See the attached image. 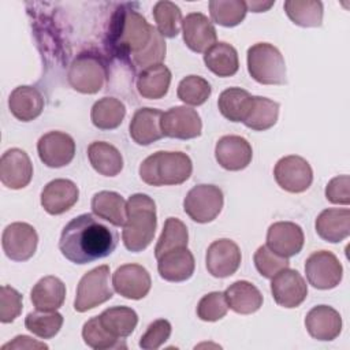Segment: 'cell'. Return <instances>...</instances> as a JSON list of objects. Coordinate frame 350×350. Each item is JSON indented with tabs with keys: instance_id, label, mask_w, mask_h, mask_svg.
<instances>
[{
	"instance_id": "13",
	"label": "cell",
	"mask_w": 350,
	"mask_h": 350,
	"mask_svg": "<svg viewBox=\"0 0 350 350\" xmlns=\"http://www.w3.org/2000/svg\"><path fill=\"white\" fill-rule=\"evenodd\" d=\"M241 260L242 256L239 246L228 238H221L213 241L208 246L205 265L212 276L223 279L234 275L238 271Z\"/></svg>"
},
{
	"instance_id": "4",
	"label": "cell",
	"mask_w": 350,
	"mask_h": 350,
	"mask_svg": "<svg viewBox=\"0 0 350 350\" xmlns=\"http://www.w3.org/2000/svg\"><path fill=\"white\" fill-rule=\"evenodd\" d=\"M191 172V159L183 152L159 150L139 165V178L150 186L180 185L190 178Z\"/></svg>"
},
{
	"instance_id": "1",
	"label": "cell",
	"mask_w": 350,
	"mask_h": 350,
	"mask_svg": "<svg viewBox=\"0 0 350 350\" xmlns=\"http://www.w3.org/2000/svg\"><path fill=\"white\" fill-rule=\"evenodd\" d=\"M107 45L115 56L139 72L163 63L167 51L164 37L130 4H123L113 12Z\"/></svg>"
},
{
	"instance_id": "24",
	"label": "cell",
	"mask_w": 350,
	"mask_h": 350,
	"mask_svg": "<svg viewBox=\"0 0 350 350\" xmlns=\"http://www.w3.org/2000/svg\"><path fill=\"white\" fill-rule=\"evenodd\" d=\"M163 112L156 108H139L134 112L129 133L131 139L138 145H150L163 138L161 131Z\"/></svg>"
},
{
	"instance_id": "16",
	"label": "cell",
	"mask_w": 350,
	"mask_h": 350,
	"mask_svg": "<svg viewBox=\"0 0 350 350\" xmlns=\"http://www.w3.org/2000/svg\"><path fill=\"white\" fill-rule=\"evenodd\" d=\"M33 178V164L29 154L19 149L5 150L0 159V180L12 190L26 187Z\"/></svg>"
},
{
	"instance_id": "42",
	"label": "cell",
	"mask_w": 350,
	"mask_h": 350,
	"mask_svg": "<svg viewBox=\"0 0 350 350\" xmlns=\"http://www.w3.org/2000/svg\"><path fill=\"white\" fill-rule=\"evenodd\" d=\"M83 342L94 350H108V349H126L124 339H118L112 336L100 323L98 316L92 317L83 324L82 328Z\"/></svg>"
},
{
	"instance_id": "47",
	"label": "cell",
	"mask_w": 350,
	"mask_h": 350,
	"mask_svg": "<svg viewBox=\"0 0 350 350\" xmlns=\"http://www.w3.org/2000/svg\"><path fill=\"white\" fill-rule=\"evenodd\" d=\"M171 335V324L165 319H159L150 323L145 334L139 339V347L144 350H156L168 340Z\"/></svg>"
},
{
	"instance_id": "45",
	"label": "cell",
	"mask_w": 350,
	"mask_h": 350,
	"mask_svg": "<svg viewBox=\"0 0 350 350\" xmlns=\"http://www.w3.org/2000/svg\"><path fill=\"white\" fill-rule=\"evenodd\" d=\"M228 304L224 293L212 291L204 295L197 305V316L202 321H217L227 314Z\"/></svg>"
},
{
	"instance_id": "44",
	"label": "cell",
	"mask_w": 350,
	"mask_h": 350,
	"mask_svg": "<svg viewBox=\"0 0 350 350\" xmlns=\"http://www.w3.org/2000/svg\"><path fill=\"white\" fill-rule=\"evenodd\" d=\"M253 260L258 273L267 279H272L279 271L288 268L290 265L288 258L273 253L267 245H262L256 250Z\"/></svg>"
},
{
	"instance_id": "30",
	"label": "cell",
	"mask_w": 350,
	"mask_h": 350,
	"mask_svg": "<svg viewBox=\"0 0 350 350\" xmlns=\"http://www.w3.org/2000/svg\"><path fill=\"white\" fill-rule=\"evenodd\" d=\"M171 71L163 63L142 70L137 78V90L144 98L159 100L170 89Z\"/></svg>"
},
{
	"instance_id": "48",
	"label": "cell",
	"mask_w": 350,
	"mask_h": 350,
	"mask_svg": "<svg viewBox=\"0 0 350 350\" xmlns=\"http://www.w3.org/2000/svg\"><path fill=\"white\" fill-rule=\"evenodd\" d=\"M350 178L349 175H339L332 178L325 187V198L332 204H350Z\"/></svg>"
},
{
	"instance_id": "12",
	"label": "cell",
	"mask_w": 350,
	"mask_h": 350,
	"mask_svg": "<svg viewBox=\"0 0 350 350\" xmlns=\"http://www.w3.org/2000/svg\"><path fill=\"white\" fill-rule=\"evenodd\" d=\"M202 122L196 109L176 105L163 112L161 131L164 137L176 139H191L201 135Z\"/></svg>"
},
{
	"instance_id": "41",
	"label": "cell",
	"mask_w": 350,
	"mask_h": 350,
	"mask_svg": "<svg viewBox=\"0 0 350 350\" xmlns=\"http://www.w3.org/2000/svg\"><path fill=\"white\" fill-rule=\"evenodd\" d=\"M209 12L215 23L234 27L245 19L247 8L246 3L241 0H212L209 1Z\"/></svg>"
},
{
	"instance_id": "23",
	"label": "cell",
	"mask_w": 350,
	"mask_h": 350,
	"mask_svg": "<svg viewBox=\"0 0 350 350\" xmlns=\"http://www.w3.org/2000/svg\"><path fill=\"white\" fill-rule=\"evenodd\" d=\"M196 261L187 247L172 249L157 258V271L167 282H185L194 273Z\"/></svg>"
},
{
	"instance_id": "28",
	"label": "cell",
	"mask_w": 350,
	"mask_h": 350,
	"mask_svg": "<svg viewBox=\"0 0 350 350\" xmlns=\"http://www.w3.org/2000/svg\"><path fill=\"white\" fill-rule=\"evenodd\" d=\"M90 206L97 217L116 227L124 226L127 219V201L119 193L108 190L98 191L93 196Z\"/></svg>"
},
{
	"instance_id": "17",
	"label": "cell",
	"mask_w": 350,
	"mask_h": 350,
	"mask_svg": "<svg viewBox=\"0 0 350 350\" xmlns=\"http://www.w3.org/2000/svg\"><path fill=\"white\" fill-rule=\"evenodd\" d=\"M112 286L118 294L127 299H141L148 295L152 280L149 272L142 265L124 264L113 272Z\"/></svg>"
},
{
	"instance_id": "25",
	"label": "cell",
	"mask_w": 350,
	"mask_h": 350,
	"mask_svg": "<svg viewBox=\"0 0 350 350\" xmlns=\"http://www.w3.org/2000/svg\"><path fill=\"white\" fill-rule=\"evenodd\" d=\"M317 235L331 243L346 239L350 234V211L347 208L324 209L316 219Z\"/></svg>"
},
{
	"instance_id": "37",
	"label": "cell",
	"mask_w": 350,
	"mask_h": 350,
	"mask_svg": "<svg viewBox=\"0 0 350 350\" xmlns=\"http://www.w3.org/2000/svg\"><path fill=\"white\" fill-rule=\"evenodd\" d=\"M290 21L302 27H319L323 23V3L317 0H287L283 4Z\"/></svg>"
},
{
	"instance_id": "3",
	"label": "cell",
	"mask_w": 350,
	"mask_h": 350,
	"mask_svg": "<svg viewBox=\"0 0 350 350\" xmlns=\"http://www.w3.org/2000/svg\"><path fill=\"white\" fill-rule=\"evenodd\" d=\"M157 227L156 204L148 196L137 193L127 200V219L123 226L122 239L127 250L138 253L153 241Z\"/></svg>"
},
{
	"instance_id": "18",
	"label": "cell",
	"mask_w": 350,
	"mask_h": 350,
	"mask_svg": "<svg viewBox=\"0 0 350 350\" xmlns=\"http://www.w3.org/2000/svg\"><path fill=\"white\" fill-rule=\"evenodd\" d=\"M304 231L293 221H276L267 231V246L282 257L298 254L304 247Z\"/></svg>"
},
{
	"instance_id": "50",
	"label": "cell",
	"mask_w": 350,
	"mask_h": 350,
	"mask_svg": "<svg viewBox=\"0 0 350 350\" xmlns=\"http://www.w3.org/2000/svg\"><path fill=\"white\" fill-rule=\"evenodd\" d=\"M246 3V8L247 11H253V12H264L268 11L275 1H245Z\"/></svg>"
},
{
	"instance_id": "2",
	"label": "cell",
	"mask_w": 350,
	"mask_h": 350,
	"mask_svg": "<svg viewBox=\"0 0 350 350\" xmlns=\"http://www.w3.org/2000/svg\"><path fill=\"white\" fill-rule=\"evenodd\" d=\"M118 232L97 219L82 213L70 220L60 235L59 249L74 264H89L109 256L118 246Z\"/></svg>"
},
{
	"instance_id": "27",
	"label": "cell",
	"mask_w": 350,
	"mask_h": 350,
	"mask_svg": "<svg viewBox=\"0 0 350 350\" xmlns=\"http://www.w3.org/2000/svg\"><path fill=\"white\" fill-rule=\"evenodd\" d=\"M228 308L239 314H252L262 306L260 290L247 280H238L224 291Z\"/></svg>"
},
{
	"instance_id": "46",
	"label": "cell",
	"mask_w": 350,
	"mask_h": 350,
	"mask_svg": "<svg viewBox=\"0 0 350 350\" xmlns=\"http://www.w3.org/2000/svg\"><path fill=\"white\" fill-rule=\"evenodd\" d=\"M22 294L11 286H1L0 288V321L12 323L22 312Z\"/></svg>"
},
{
	"instance_id": "10",
	"label": "cell",
	"mask_w": 350,
	"mask_h": 350,
	"mask_svg": "<svg viewBox=\"0 0 350 350\" xmlns=\"http://www.w3.org/2000/svg\"><path fill=\"white\" fill-rule=\"evenodd\" d=\"M273 176L276 183L288 193H302L313 182L310 164L301 156H284L275 164Z\"/></svg>"
},
{
	"instance_id": "7",
	"label": "cell",
	"mask_w": 350,
	"mask_h": 350,
	"mask_svg": "<svg viewBox=\"0 0 350 350\" xmlns=\"http://www.w3.org/2000/svg\"><path fill=\"white\" fill-rule=\"evenodd\" d=\"M109 273L108 265H100L81 278L74 301L77 312H88L112 298L113 290L109 284Z\"/></svg>"
},
{
	"instance_id": "34",
	"label": "cell",
	"mask_w": 350,
	"mask_h": 350,
	"mask_svg": "<svg viewBox=\"0 0 350 350\" xmlns=\"http://www.w3.org/2000/svg\"><path fill=\"white\" fill-rule=\"evenodd\" d=\"M278 116L279 103L267 97L253 96L250 108L242 123L254 131H264L278 122Z\"/></svg>"
},
{
	"instance_id": "33",
	"label": "cell",
	"mask_w": 350,
	"mask_h": 350,
	"mask_svg": "<svg viewBox=\"0 0 350 350\" xmlns=\"http://www.w3.org/2000/svg\"><path fill=\"white\" fill-rule=\"evenodd\" d=\"M98 320L101 325L115 338L124 339L127 338L138 323V316L134 309L129 306H112L105 309Z\"/></svg>"
},
{
	"instance_id": "43",
	"label": "cell",
	"mask_w": 350,
	"mask_h": 350,
	"mask_svg": "<svg viewBox=\"0 0 350 350\" xmlns=\"http://www.w3.org/2000/svg\"><path fill=\"white\" fill-rule=\"evenodd\" d=\"M212 88L206 79L198 75H187L178 85V98L189 105H201L211 96Z\"/></svg>"
},
{
	"instance_id": "36",
	"label": "cell",
	"mask_w": 350,
	"mask_h": 350,
	"mask_svg": "<svg viewBox=\"0 0 350 350\" xmlns=\"http://www.w3.org/2000/svg\"><path fill=\"white\" fill-rule=\"evenodd\" d=\"M253 96L241 88H228L223 90L217 100L220 113L230 122H243Z\"/></svg>"
},
{
	"instance_id": "9",
	"label": "cell",
	"mask_w": 350,
	"mask_h": 350,
	"mask_svg": "<svg viewBox=\"0 0 350 350\" xmlns=\"http://www.w3.org/2000/svg\"><path fill=\"white\" fill-rule=\"evenodd\" d=\"M305 273L314 288L331 290L342 282L343 268L332 252L319 250L306 258Z\"/></svg>"
},
{
	"instance_id": "21",
	"label": "cell",
	"mask_w": 350,
	"mask_h": 350,
	"mask_svg": "<svg viewBox=\"0 0 350 350\" xmlns=\"http://www.w3.org/2000/svg\"><path fill=\"white\" fill-rule=\"evenodd\" d=\"M79 197L77 185L70 179H53L41 191V205L49 215H62L71 209Z\"/></svg>"
},
{
	"instance_id": "35",
	"label": "cell",
	"mask_w": 350,
	"mask_h": 350,
	"mask_svg": "<svg viewBox=\"0 0 350 350\" xmlns=\"http://www.w3.org/2000/svg\"><path fill=\"white\" fill-rule=\"evenodd\" d=\"M126 115L124 104L115 97H103L96 101L90 111L94 127L100 130H113L120 126Z\"/></svg>"
},
{
	"instance_id": "40",
	"label": "cell",
	"mask_w": 350,
	"mask_h": 350,
	"mask_svg": "<svg viewBox=\"0 0 350 350\" xmlns=\"http://www.w3.org/2000/svg\"><path fill=\"white\" fill-rule=\"evenodd\" d=\"M187 242H189V232L185 223L176 217H168L164 223L161 235L156 243L154 257L159 258L161 254L172 249L187 247Z\"/></svg>"
},
{
	"instance_id": "15",
	"label": "cell",
	"mask_w": 350,
	"mask_h": 350,
	"mask_svg": "<svg viewBox=\"0 0 350 350\" xmlns=\"http://www.w3.org/2000/svg\"><path fill=\"white\" fill-rule=\"evenodd\" d=\"M40 160L51 168H60L70 164L75 154L72 137L63 131H49L37 142Z\"/></svg>"
},
{
	"instance_id": "19",
	"label": "cell",
	"mask_w": 350,
	"mask_h": 350,
	"mask_svg": "<svg viewBox=\"0 0 350 350\" xmlns=\"http://www.w3.org/2000/svg\"><path fill=\"white\" fill-rule=\"evenodd\" d=\"M182 33L187 48L197 53L208 51L217 38L213 23L201 12H190L183 18Z\"/></svg>"
},
{
	"instance_id": "31",
	"label": "cell",
	"mask_w": 350,
	"mask_h": 350,
	"mask_svg": "<svg viewBox=\"0 0 350 350\" xmlns=\"http://www.w3.org/2000/svg\"><path fill=\"white\" fill-rule=\"evenodd\" d=\"M204 63L217 77H232L239 68L237 49L224 41L213 44L204 52Z\"/></svg>"
},
{
	"instance_id": "26",
	"label": "cell",
	"mask_w": 350,
	"mask_h": 350,
	"mask_svg": "<svg viewBox=\"0 0 350 350\" xmlns=\"http://www.w3.org/2000/svg\"><path fill=\"white\" fill-rule=\"evenodd\" d=\"M10 112L21 122H30L38 118L44 109L41 92L29 85L15 88L8 97Z\"/></svg>"
},
{
	"instance_id": "49",
	"label": "cell",
	"mask_w": 350,
	"mask_h": 350,
	"mask_svg": "<svg viewBox=\"0 0 350 350\" xmlns=\"http://www.w3.org/2000/svg\"><path fill=\"white\" fill-rule=\"evenodd\" d=\"M1 349L3 350H5V349H48V346L42 342L34 340L30 336L18 335V336L14 338L12 342H8V343L3 345Z\"/></svg>"
},
{
	"instance_id": "32",
	"label": "cell",
	"mask_w": 350,
	"mask_h": 350,
	"mask_svg": "<svg viewBox=\"0 0 350 350\" xmlns=\"http://www.w3.org/2000/svg\"><path fill=\"white\" fill-rule=\"evenodd\" d=\"M88 157L92 167L104 176H116L123 168L122 153L104 141L92 142L88 148Z\"/></svg>"
},
{
	"instance_id": "20",
	"label": "cell",
	"mask_w": 350,
	"mask_h": 350,
	"mask_svg": "<svg viewBox=\"0 0 350 350\" xmlns=\"http://www.w3.org/2000/svg\"><path fill=\"white\" fill-rule=\"evenodd\" d=\"M215 157L224 170L241 171L250 164L253 150L243 137L224 135L216 142Z\"/></svg>"
},
{
	"instance_id": "11",
	"label": "cell",
	"mask_w": 350,
	"mask_h": 350,
	"mask_svg": "<svg viewBox=\"0 0 350 350\" xmlns=\"http://www.w3.org/2000/svg\"><path fill=\"white\" fill-rule=\"evenodd\" d=\"M38 235L33 226L23 221L8 224L1 237L5 256L14 261H26L36 253Z\"/></svg>"
},
{
	"instance_id": "38",
	"label": "cell",
	"mask_w": 350,
	"mask_h": 350,
	"mask_svg": "<svg viewBox=\"0 0 350 350\" xmlns=\"http://www.w3.org/2000/svg\"><path fill=\"white\" fill-rule=\"evenodd\" d=\"M153 18L156 29L163 37L174 38L179 34L183 18L180 8L175 3L168 0L157 1L153 7Z\"/></svg>"
},
{
	"instance_id": "8",
	"label": "cell",
	"mask_w": 350,
	"mask_h": 350,
	"mask_svg": "<svg viewBox=\"0 0 350 350\" xmlns=\"http://www.w3.org/2000/svg\"><path fill=\"white\" fill-rule=\"evenodd\" d=\"M223 191L215 185H197L189 190L183 200L186 215L197 223H209L217 217L223 208Z\"/></svg>"
},
{
	"instance_id": "14",
	"label": "cell",
	"mask_w": 350,
	"mask_h": 350,
	"mask_svg": "<svg viewBox=\"0 0 350 350\" xmlns=\"http://www.w3.org/2000/svg\"><path fill=\"white\" fill-rule=\"evenodd\" d=\"M271 293L279 306L291 309L299 306L308 295V284L295 269L279 271L271 282Z\"/></svg>"
},
{
	"instance_id": "5",
	"label": "cell",
	"mask_w": 350,
	"mask_h": 350,
	"mask_svg": "<svg viewBox=\"0 0 350 350\" xmlns=\"http://www.w3.org/2000/svg\"><path fill=\"white\" fill-rule=\"evenodd\" d=\"M247 71L261 85L286 83L283 55L269 42H257L247 49Z\"/></svg>"
},
{
	"instance_id": "39",
	"label": "cell",
	"mask_w": 350,
	"mask_h": 350,
	"mask_svg": "<svg viewBox=\"0 0 350 350\" xmlns=\"http://www.w3.org/2000/svg\"><path fill=\"white\" fill-rule=\"evenodd\" d=\"M63 325V316L56 310L30 312L25 319V327L41 339L53 338Z\"/></svg>"
},
{
	"instance_id": "29",
	"label": "cell",
	"mask_w": 350,
	"mask_h": 350,
	"mask_svg": "<svg viewBox=\"0 0 350 350\" xmlns=\"http://www.w3.org/2000/svg\"><path fill=\"white\" fill-rule=\"evenodd\" d=\"M30 299L38 310H57L66 299V284L56 276H44L31 288Z\"/></svg>"
},
{
	"instance_id": "22",
	"label": "cell",
	"mask_w": 350,
	"mask_h": 350,
	"mask_svg": "<svg viewBox=\"0 0 350 350\" xmlns=\"http://www.w3.org/2000/svg\"><path fill=\"white\" fill-rule=\"evenodd\" d=\"M305 327L313 339L323 342L334 340L342 331V317L334 308L328 305H317L308 312Z\"/></svg>"
},
{
	"instance_id": "6",
	"label": "cell",
	"mask_w": 350,
	"mask_h": 350,
	"mask_svg": "<svg viewBox=\"0 0 350 350\" xmlns=\"http://www.w3.org/2000/svg\"><path fill=\"white\" fill-rule=\"evenodd\" d=\"M107 66L100 56L92 52L79 53L72 63L67 74L70 86L85 94H94L100 92L107 81Z\"/></svg>"
}]
</instances>
